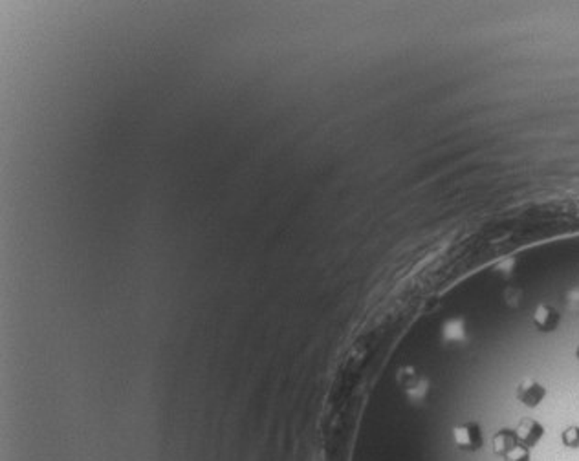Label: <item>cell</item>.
<instances>
[{
	"mask_svg": "<svg viewBox=\"0 0 579 461\" xmlns=\"http://www.w3.org/2000/svg\"><path fill=\"white\" fill-rule=\"evenodd\" d=\"M453 441L464 452H476L484 445L482 428L476 421H464L453 428Z\"/></svg>",
	"mask_w": 579,
	"mask_h": 461,
	"instance_id": "obj_1",
	"label": "cell"
},
{
	"mask_svg": "<svg viewBox=\"0 0 579 461\" xmlns=\"http://www.w3.org/2000/svg\"><path fill=\"white\" fill-rule=\"evenodd\" d=\"M515 397H517V401L523 403L528 408H536L546 397V388L539 381L532 379V377H524L515 388Z\"/></svg>",
	"mask_w": 579,
	"mask_h": 461,
	"instance_id": "obj_2",
	"label": "cell"
},
{
	"mask_svg": "<svg viewBox=\"0 0 579 461\" xmlns=\"http://www.w3.org/2000/svg\"><path fill=\"white\" fill-rule=\"evenodd\" d=\"M515 435H517V440H519L521 445H524V447H528V448H532V447H536L541 440H543V435H545V427H543L539 421H536V419L524 418L517 423V427H515Z\"/></svg>",
	"mask_w": 579,
	"mask_h": 461,
	"instance_id": "obj_3",
	"label": "cell"
},
{
	"mask_svg": "<svg viewBox=\"0 0 579 461\" xmlns=\"http://www.w3.org/2000/svg\"><path fill=\"white\" fill-rule=\"evenodd\" d=\"M533 326L539 332L550 333L553 329H558L559 322H561V313L552 306V304H539L533 312Z\"/></svg>",
	"mask_w": 579,
	"mask_h": 461,
	"instance_id": "obj_4",
	"label": "cell"
},
{
	"mask_svg": "<svg viewBox=\"0 0 579 461\" xmlns=\"http://www.w3.org/2000/svg\"><path fill=\"white\" fill-rule=\"evenodd\" d=\"M515 445H519V440H517V435H515V430H510V428H501V430L495 432V435L491 438L494 452L501 457L506 456Z\"/></svg>",
	"mask_w": 579,
	"mask_h": 461,
	"instance_id": "obj_5",
	"label": "cell"
},
{
	"mask_svg": "<svg viewBox=\"0 0 579 461\" xmlns=\"http://www.w3.org/2000/svg\"><path fill=\"white\" fill-rule=\"evenodd\" d=\"M502 461H532V454H530V448L519 443L515 445L506 456H502Z\"/></svg>",
	"mask_w": 579,
	"mask_h": 461,
	"instance_id": "obj_6",
	"label": "cell"
},
{
	"mask_svg": "<svg viewBox=\"0 0 579 461\" xmlns=\"http://www.w3.org/2000/svg\"><path fill=\"white\" fill-rule=\"evenodd\" d=\"M561 441L565 447L579 448V427L578 425H572V427L565 428L561 434Z\"/></svg>",
	"mask_w": 579,
	"mask_h": 461,
	"instance_id": "obj_7",
	"label": "cell"
},
{
	"mask_svg": "<svg viewBox=\"0 0 579 461\" xmlns=\"http://www.w3.org/2000/svg\"><path fill=\"white\" fill-rule=\"evenodd\" d=\"M575 357H578V361H579V346L575 348Z\"/></svg>",
	"mask_w": 579,
	"mask_h": 461,
	"instance_id": "obj_8",
	"label": "cell"
}]
</instances>
